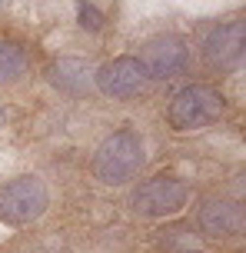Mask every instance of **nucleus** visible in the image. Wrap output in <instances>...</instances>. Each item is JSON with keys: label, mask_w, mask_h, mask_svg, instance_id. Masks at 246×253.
<instances>
[{"label": "nucleus", "mask_w": 246, "mask_h": 253, "mask_svg": "<svg viewBox=\"0 0 246 253\" xmlns=\"http://www.w3.org/2000/svg\"><path fill=\"white\" fill-rule=\"evenodd\" d=\"M143 160H146V150H143L140 133L117 130V133H110L97 147V153H93V173H97V180L117 187V183H127V180H133L140 173Z\"/></svg>", "instance_id": "nucleus-1"}, {"label": "nucleus", "mask_w": 246, "mask_h": 253, "mask_svg": "<svg viewBox=\"0 0 246 253\" xmlns=\"http://www.w3.org/2000/svg\"><path fill=\"white\" fill-rule=\"evenodd\" d=\"M47 207H50V190L37 177H17L0 187V220L3 223H13V227L30 223L47 213Z\"/></svg>", "instance_id": "nucleus-2"}, {"label": "nucleus", "mask_w": 246, "mask_h": 253, "mask_svg": "<svg viewBox=\"0 0 246 253\" xmlns=\"http://www.w3.org/2000/svg\"><path fill=\"white\" fill-rule=\"evenodd\" d=\"M223 114V97L207 84H190L170 100V124L176 130H200Z\"/></svg>", "instance_id": "nucleus-3"}, {"label": "nucleus", "mask_w": 246, "mask_h": 253, "mask_svg": "<svg viewBox=\"0 0 246 253\" xmlns=\"http://www.w3.org/2000/svg\"><path fill=\"white\" fill-rule=\"evenodd\" d=\"M186 203V183L176 177H156V180H146L140 187L130 193V207L137 210L140 216H170L183 210Z\"/></svg>", "instance_id": "nucleus-4"}, {"label": "nucleus", "mask_w": 246, "mask_h": 253, "mask_svg": "<svg viewBox=\"0 0 246 253\" xmlns=\"http://www.w3.org/2000/svg\"><path fill=\"white\" fill-rule=\"evenodd\" d=\"M243 20H226V24L213 27L203 40V57L210 67H216L220 74H230L243 63Z\"/></svg>", "instance_id": "nucleus-5"}, {"label": "nucleus", "mask_w": 246, "mask_h": 253, "mask_svg": "<svg viewBox=\"0 0 246 253\" xmlns=\"http://www.w3.org/2000/svg\"><path fill=\"white\" fill-rule=\"evenodd\" d=\"M186 40L176 37V34H160V37L146 40V47H143V70L146 77H156V80H167V77L180 74L183 67H186Z\"/></svg>", "instance_id": "nucleus-6"}, {"label": "nucleus", "mask_w": 246, "mask_h": 253, "mask_svg": "<svg viewBox=\"0 0 246 253\" xmlns=\"http://www.w3.org/2000/svg\"><path fill=\"white\" fill-rule=\"evenodd\" d=\"M146 70H143L140 57H117V60L104 63L100 70H93V84L110 93V97H133L146 87Z\"/></svg>", "instance_id": "nucleus-7"}, {"label": "nucleus", "mask_w": 246, "mask_h": 253, "mask_svg": "<svg viewBox=\"0 0 246 253\" xmlns=\"http://www.w3.org/2000/svg\"><path fill=\"white\" fill-rule=\"evenodd\" d=\"M200 227L207 237H236L243 233V207L233 200H207L200 207Z\"/></svg>", "instance_id": "nucleus-8"}, {"label": "nucleus", "mask_w": 246, "mask_h": 253, "mask_svg": "<svg viewBox=\"0 0 246 253\" xmlns=\"http://www.w3.org/2000/svg\"><path fill=\"white\" fill-rule=\"evenodd\" d=\"M50 80L57 84L60 90H73V93H83V90L93 84V67L87 60H73V57H64V60H57L50 67Z\"/></svg>", "instance_id": "nucleus-9"}, {"label": "nucleus", "mask_w": 246, "mask_h": 253, "mask_svg": "<svg viewBox=\"0 0 246 253\" xmlns=\"http://www.w3.org/2000/svg\"><path fill=\"white\" fill-rule=\"evenodd\" d=\"M27 70V53L10 40H0V84H10Z\"/></svg>", "instance_id": "nucleus-10"}, {"label": "nucleus", "mask_w": 246, "mask_h": 253, "mask_svg": "<svg viewBox=\"0 0 246 253\" xmlns=\"http://www.w3.org/2000/svg\"><path fill=\"white\" fill-rule=\"evenodd\" d=\"M80 20H83L87 30H100L104 27V13L97 10V7H90V3H80Z\"/></svg>", "instance_id": "nucleus-11"}, {"label": "nucleus", "mask_w": 246, "mask_h": 253, "mask_svg": "<svg viewBox=\"0 0 246 253\" xmlns=\"http://www.w3.org/2000/svg\"><path fill=\"white\" fill-rule=\"evenodd\" d=\"M190 253H193V250H190Z\"/></svg>", "instance_id": "nucleus-12"}]
</instances>
